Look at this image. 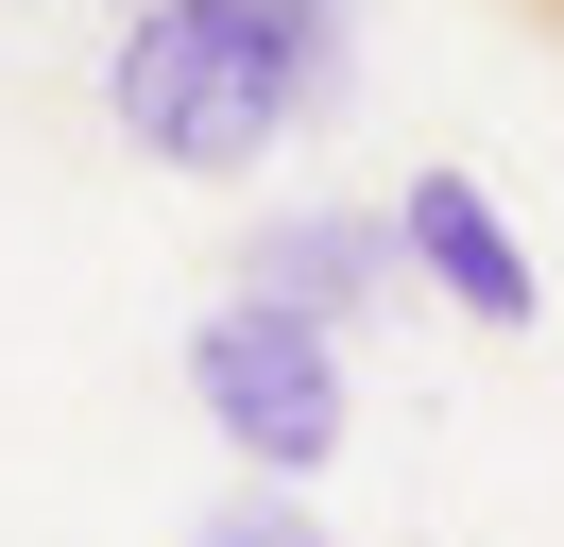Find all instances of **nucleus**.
<instances>
[{"label": "nucleus", "mask_w": 564, "mask_h": 547, "mask_svg": "<svg viewBox=\"0 0 564 547\" xmlns=\"http://www.w3.org/2000/svg\"><path fill=\"white\" fill-rule=\"evenodd\" d=\"M188 547H343V530H325V513L291 496V479H223V496H206V530H188Z\"/></svg>", "instance_id": "obj_5"}, {"label": "nucleus", "mask_w": 564, "mask_h": 547, "mask_svg": "<svg viewBox=\"0 0 564 547\" xmlns=\"http://www.w3.org/2000/svg\"><path fill=\"white\" fill-rule=\"evenodd\" d=\"M393 257H411V291H445L479 342H530V325H547V274H530L513 205H496L462 154H427L411 189H393Z\"/></svg>", "instance_id": "obj_3"}, {"label": "nucleus", "mask_w": 564, "mask_h": 547, "mask_svg": "<svg viewBox=\"0 0 564 547\" xmlns=\"http://www.w3.org/2000/svg\"><path fill=\"white\" fill-rule=\"evenodd\" d=\"M223 291H240V308H291V325L343 342L359 308L411 291V257H393V205H308V189H291V205H257V223H240Z\"/></svg>", "instance_id": "obj_4"}, {"label": "nucleus", "mask_w": 564, "mask_h": 547, "mask_svg": "<svg viewBox=\"0 0 564 547\" xmlns=\"http://www.w3.org/2000/svg\"><path fill=\"white\" fill-rule=\"evenodd\" d=\"M104 120L188 189H257L291 154V120H325V86L274 52L257 0H138L104 34Z\"/></svg>", "instance_id": "obj_1"}, {"label": "nucleus", "mask_w": 564, "mask_h": 547, "mask_svg": "<svg viewBox=\"0 0 564 547\" xmlns=\"http://www.w3.org/2000/svg\"><path fill=\"white\" fill-rule=\"evenodd\" d=\"M530 18H564V0H530Z\"/></svg>", "instance_id": "obj_6"}, {"label": "nucleus", "mask_w": 564, "mask_h": 547, "mask_svg": "<svg viewBox=\"0 0 564 547\" xmlns=\"http://www.w3.org/2000/svg\"><path fill=\"white\" fill-rule=\"evenodd\" d=\"M188 410L223 428V462H240V479H291V496H308V479L343 462V428H359V376H343V342H325V325L223 291L206 325H188Z\"/></svg>", "instance_id": "obj_2"}]
</instances>
